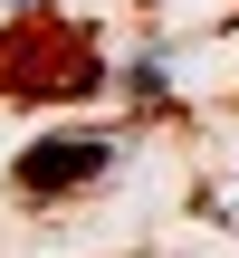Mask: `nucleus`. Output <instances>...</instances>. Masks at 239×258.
<instances>
[{
  "label": "nucleus",
  "instance_id": "obj_1",
  "mask_svg": "<svg viewBox=\"0 0 239 258\" xmlns=\"http://www.w3.org/2000/svg\"><path fill=\"white\" fill-rule=\"evenodd\" d=\"M96 86V48L57 19H19L0 38V96H86Z\"/></svg>",
  "mask_w": 239,
  "mask_h": 258
},
{
  "label": "nucleus",
  "instance_id": "obj_2",
  "mask_svg": "<svg viewBox=\"0 0 239 258\" xmlns=\"http://www.w3.org/2000/svg\"><path fill=\"white\" fill-rule=\"evenodd\" d=\"M125 163V144H105V134H48V144H29L19 153V191H86V182H105Z\"/></svg>",
  "mask_w": 239,
  "mask_h": 258
},
{
  "label": "nucleus",
  "instance_id": "obj_3",
  "mask_svg": "<svg viewBox=\"0 0 239 258\" xmlns=\"http://www.w3.org/2000/svg\"><path fill=\"white\" fill-rule=\"evenodd\" d=\"M211 211H220V230H239V191H211Z\"/></svg>",
  "mask_w": 239,
  "mask_h": 258
}]
</instances>
